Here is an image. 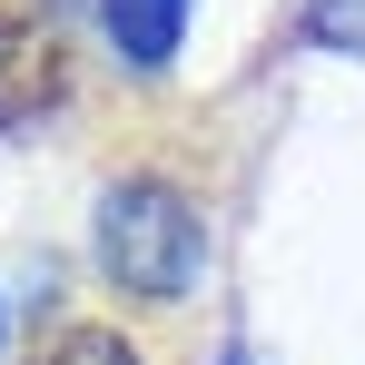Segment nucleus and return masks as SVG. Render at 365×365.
Wrapping results in <instances>:
<instances>
[{
  "instance_id": "obj_1",
  "label": "nucleus",
  "mask_w": 365,
  "mask_h": 365,
  "mask_svg": "<svg viewBox=\"0 0 365 365\" xmlns=\"http://www.w3.org/2000/svg\"><path fill=\"white\" fill-rule=\"evenodd\" d=\"M99 267L119 277L128 297H187L207 277V217L187 207L178 187L128 178L99 197Z\"/></svg>"
},
{
  "instance_id": "obj_2",
  "label": "nucleus",
  "mask_w": 365,
  "mask_h": 365,
  "mask_svg": "<svg viewBox=\"0 0 365 365\" xmlns=\"http://www.w3.org/2000/svg\"><path fill=\"white\" fill-rule=\"evenodd\" d=\"M69 89V50L40 10H0V128H30L50 119Z\"/></svg>"
},
{
  "instance_id": "obj_3",
  "label": "nucleus",
  "mask_w": 365,
  "mask_h": 365,
  "mask_svg": "<svg viewBox=\"0 0 365 365\" xmlns=\"http://www.w3.org/2000/svg\"><path fill=\"white\" fill-rule=\"evenodd\" d=\"M187 10H197V0H99L119 60H138V69H168V50L187 40Z\"/></svg>"
},
{
  "instance_id": "obj_4",
  "label": "nucleus",
  "mask_w": 365,
  "mask_h": 365,
  "mask_svg": "<svg viewBox=\"0 0 365 365\" xmlns=\"http://www.w3.org/2000/svg\"><path fill=\"white\" fill-rule=\"evenodd\" d=\"M30 365H138V356H128L119 326H60V336H50Z\"/></svg>"
},
{
  "instance_id": "obj_5",
  "label": "nucleus",
  "mask_w": 365,
  "mask_h": 365,
  "mask_svg": "<svg viewBox=\"0 0 365 365\" xmlns=\"http://www.w3.org/2000/svg\"><path fill=\"white\" fill-rule=\"evenodd\" d=\"M306 40H316V50H356V60H365V0H306Z\"/></svg>"
}]
</instances>
